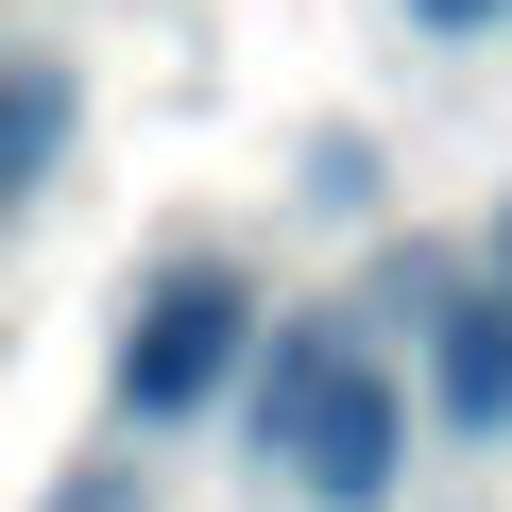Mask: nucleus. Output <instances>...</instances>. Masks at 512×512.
<instances>
[{"label":"nucleus","instance_id":"obj_1","mask_svg":"<svg viewBox=\"0 0 512 512\" xmlns=\"http://www.w3.org/2000/svg\"><path fill=\"white\" fill-rule=\"evenodd\" d=\"M274 478H308L325 512H376V495H393V393H376V359L325 342V325L274 342Z\"/></svg>","mask_w":512,"mask_h":512},{"label":"nucleus","instance_id":"obj_2","mask_svg":"<svg viewBox=\"0 0 512 512\" xmlns=\"http://www.w3.org/2000/svg\"><path fill=\"white\" fill-rule=\"evenodd\" d=\"M222 359H239V274H171L120 342V410H205Z\"/></svg>","mask_w":512,"mask_h":512},{"label":"nucleus","instance_id":"obj_3","mask_svg":"<svg viewBox=\"0 0 512 512\" xmlns=\"http://www.w3.org/2000/svg\"><path fill=\"white\" fill-rule=\"evenodd\" d=\"M69 154V69L52 52H0V205H35Z\"/></svg>","mask_w":512,"mask_h":512},{"label":"nucleus","instance_id":"obj_4","mask_svg":"<svg viewBox=\"0 0 512 512\" xmlns=\"http://www.w3.org/2000/svg\"><path fill=\"white\" fill-rule=\"evenodd\" d=\"M444 410L512 427V308H444Z\"/></svg>","mask_w":512,"mask_h":512},{"label":"nucleus","instance_id":"obj_5","mask_svg":"<svg viewBox=\"0 0 512 512\" xmlns=\"http://www.w3.org/2000/svg\"><path fill=\"white\" fill-rule=\"evenodd\" d=\"M410 18H427V35H478V18H495V0H410Z\"/></svg>","mask_w":512,"mask_h":512},{"label":"nucleus","instance_id":"obj_6","mask_svg":"<svg viewBox=\"0 0 512 512\" xmlns=\"http://www.w3.org/2000/svg\"><path fill=\"white\" fill-rule=\"evenodd\" d=\"M495 274H512V222H495Z\"/></svg>","mask_w":512,"mask_h":512}]
</instances>
